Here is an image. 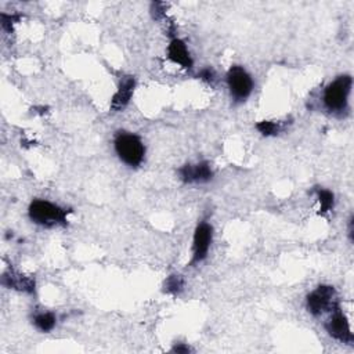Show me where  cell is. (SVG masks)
I'll return each instance as SVG.
<instances>
[{"label": "cell", "mask_w": 354, "mask_h": 354, "mask_svg": "<svg viewBox=\"0 0 354 354\" xmlns=\"http://www.w3.org/2000/svg\"><path fill=\"white\" fill-rule=\"evenodd\" d=\"M215 173L209 162L187 164L179 169V177L186 184H205L214 179Z\"/></svg>", "instance_id": "cell-8"}, {"label": "cell", "mask_w": 354, "mask_h": 354, "mask_svg": "<svg viewBox=\"0 0 354 354\" xmlns=\"http://www.w3.org/2000/svg\"><path fill=\"white\" fill-rule=\"evenodd\" d=\"M114 149L118 158L129 168H138L144 162L146 146L134 133L118 131L114 137Z\"/></svg>", "instance_id": "cell-3"}, {"label": "cell", "mask_w": 354, "mask_h": 354, "mask_svg": "<svg viewBox=\"0 0 354 354\" xmlns=\"http://www.w3.org/2000/svg\"><path fill=\"white\" fill-rule=\"evenodd\" d=\"M256 129L260 134H263L266 137H271V136L279 134L282 130L286 129V125L282 122H277V121H260L256 123Z\"/></svg>", "instance_id": "cell-14"}, {"label": "cell", "mask_w": 354, "mask_h": 354, "mask_svg": "<svg viewBox=\"0 0 354 354\" xmlns=\"http://www.w3.org/2000/svg\"><path fill=\"white\" fill-rule=\"evenodd\" d=\"M164 291L169 295H179L181 294V291L184 290V278L180 274H172L166 278L165 286H164Z\"/></svg>", "instance_id": "cell-15"}, {"label": "cell", "mask_w": 354, "mask_h": 354, "mask_svg": "<svg viewBox=\"0 0 354 354\" xmlns=\"http://www.w3.org/2000/svg\"><path fill=\"white\" fill-rule=\"evenodd\" d=\"M71 209L62 207L57 203H53L46 199H35L28 207L29 219L42 227H65L68 226V215Z\"/></svg>", "instance_id": "cell-2"}, {"label": "cell", "mask_w": 354, "mask_h": 354, "mask_svg": "<svg viewBox=\"0 0 354 354\" xmlns=\"http://www.w3.org/2000/svg\"><path fill=\"white\" fill-rule=\"evenodd\" d=\"M314 194H316L317 201L320 203L318 214L323 215V216L328 215L329 212H332L333 207H335V195H333V192L327 190V188L316 187L314 188Z\"/></svg>", "instance_id": "cell-12"}, {"label": "cell", "mask_w": 354, "mask_h": 354, "mask_svg": "<svg viewBox=\"0 0 354 354\" xmlns=\"http://www.w3.org/2000/svg\"><path fill=\"white\" fill-rule=\"evenodd\" d=\"M2 286L9 290H14V291L24 292L28 295H32L36 291L35 278L24 275L16 270H9L3 274Z\"/></svg>", "instance_id": "cell-10"}, {"label": "cell", "mask_w": 354, "mask_h": 354, "mask_svg": "<svg viewBox=\"0 0 354 354\" xmlns=\"http://www.w3.org/2000/svg\"><path fill=\"white\" fill-rule=\"evenodd\" d=\"M349 238L350 241H353V216L349 220Z\"/></svg>", "instance_id": "cell-19"}, {"label": "cell", "mask_w": 354, "mask_h": 354, "mask_svg": "<svg viewBox=\"0 0 354 354\" xmlns=\"http://www.w3.org/2000/svg\"><path fill=\"white\" fill-rule=\"evenodd\" d=\"M170 351H172V353H177V354H188V353H191L192 350H191V347H190L188 344H186V343H176V344L172 347Z\"/></svg>", "instance_id": "cell-18"}, {"label": "cell", "mask_w": 354, "mask_h": 354, "mask_svg": "<svg viewBox=\"0 0 354 354\" xmlns=\"http://www.w3.org/2000/svg\"><path fill=\"white\" fill-rule=\"evenodd\" d=\"M229 92L236 103H244L253 92L255 84L248 71L241 65H233L226 77Z\"/></svg>", "instance_id": "cell-4"}, {"label": "cell", "mask_w": 354, "mask_h": 354, "mask_svg": "<svg viewBox=\"0 0 354 354\" xmlns=\"http://www.w3.org/2000/svg\"><path fill=\"white\" fill-rule=\"evenodd\" d=\"M338 303L336 291L331 286H320L306 298V309L314 317L329 313Z\"/></svg>", "instance_id": "cell-5"}, {"label": "cell", "mask_w": 354, "mask_h": 354, "mask_svg": "<svg viewBox=\"0 0 354 354\" xmlns=\"http://www.w3.org/2000/svg\"><path fill=\"white\" fill-rule=\"evenodd\" d=\"M136 85H137V82H136L134 77H123L121 79L119 86L111 99L110 110L112 112H121L129 105V103L134 94Z\"/></svg>", "instance_id": "cell-9"}, {"label": "cell", "mask_w": 354, "mask_h": 354, "mask_svg": "<svg viewBox=\"0 0 354 354\" xmlns=\"http://www.w3.org/2000/svg\"><path fill=\"white\" fill-rule=\"evenodd\" d=\"M168 58L172 62L180 65L181 68H184L187 71H190L194 65V61H192V57L188 51L187 45L179 38H173L170 40V43L168 46Z\"/></svg>", "instance_id": "cell-11"}, {"label": "cell", "mask_w": 354, "mask_h": 354, "mask_svg": "<svg viewBox=\"0 0 354 354\" xmlns=\"http://www.w3.org/2000/svg\"><path fill=\"white\" fill-rule=\"evenodd\" d=\"M212 241H214V227H212L210 223L203 220L197 226L194 233L192 257L190 262L191 267L198 266L207 257Z\"/></svg>", "instance_id": "cell-7"}, {"label": "cell", "mask_w": 354, "mask_h": 354, "mask_svg": "<svg viewBox=\"0 0 354 354\" xmlns=\"http://www.w3.org/2000/svg\"><path fill=\"white\" fill-rule=\"evenodd\" d=\"M329 313H331V316L324 325L328 335L340 343L353 344L354 336H353L351 328H350L349 318H347L346 313L343 312L340 303H338Z\"/></svg>", "instance_id": "cell-6"}, {"label": "cell", "mask_w": 354, "mask_h": 354, "mask_svg": "<svg viewBox=\"0 0 354 354\" xmlns=\"http://www.w3.org/2000/svg\"><path fill=\"white\" fill-rule=\"evenodd\" d=\"M353 88L350 75H340L329 82L323 93L324 108L335 116H344L349 111V99Z\"/></svg>", "instance_id": "cell-1"}, {"label": "cell", "mask_w": 354, "mask_h": 354, "mask_svg": "<svg viewBox=\"0 0 354 354\" xmlns=\"http://www.w3.org/2000/svg\"><path fill=\"white\" fill-rule=\"evenodd\" d=\"M32 323L38 331L47 333L54 329V327L57 324V317H55V314H53L50 312H42V313H38L34 316Z\"/></svg>", "instance_id": "cell-13"}, {"label": "cell", "mask_w": 354, "mask_h": 354, "mask_svg": "<svg viewBox=\"0 0 354 354\" xmlns=\"http://www.w3.org/2000/svg\"><path fill=\"white\" fill-rule=\"evenodd\" d=\"M0 18H2L3 29L8 31V32H13L14 24H17L23 18V16L21 14H5L3 13L2 16H0Z\"/></svg>", "instance_id": "cell-16"}, {"label": "cell", "mask_w": 354, "mask_h": 354, "mask_svg": "<svg viewBox=\"0 0 354 354\" xmlns=\"http://www.w3.org/2000/svg\"><path fill=\"white\" fill-rule=\"evenodd\" d=\"M198 78H199L201 81L206 82V84H210V85L215 84V82H216V73H215V69L210 68V66L202 68V69L199 71Z\"/></svg>", "instance_id": "cell-17"}]
</instances>
